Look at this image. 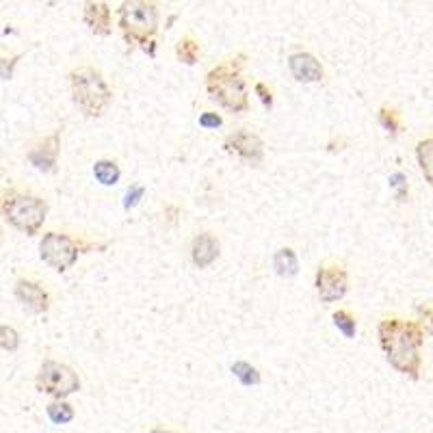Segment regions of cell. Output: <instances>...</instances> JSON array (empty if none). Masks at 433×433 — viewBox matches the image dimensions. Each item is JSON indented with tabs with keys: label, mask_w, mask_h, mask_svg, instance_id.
Here are the masks:
<instances>
[{
	"label": "cell",
	"mask_w": 433,
	"mask_h": 433,
	"mask_svg": "<svg viewBox=\"0 0 433 433\" xmlns=\"http://www.w3.org/2000/svg\"><path fill=\"white\" fill-rule=\"evenodd\" d=\"M253 91H255V95L260 97V102H262L265 109H273V91H271V87H267L265 83H255Z\"/></svg>",
	"instance_id": "cell-27"
},
{
	"label": "cell",
	"mask_w": 433,
	"mask_h": 433,
	"mask_svg": "<svg viewBox=\"0 0 433 433\" xmlns=\"http://www.w3.org/2000/svg\"><path fill=\"white\" fill-rule=\"evenodd\" d=\"M97 249L95 243H87L83 239H74L68 232H46L39 243V255L54 271L63 273L76 265L78 255Z\"/></svg>",
	"instance_id": "cell-6"
},
{
	"label": "cell",
	"mask_w": 433,
	"mask_h": 433,
	"mask_svg": "<svg viewBox=\"0 0 433 433\" xmlns=\"http://www.w3.org/2000/svg\"><path fill=\"white\" fill-rule=\"evenodd\" d=\"M288 70L299 83H321L323 81V65L314 54L310 52H294L288 56Z\"/></svg>",
	"instance_id": "cell-12"
},
{
	"label": "cell",
	"mask_w": 433,
	"mask_h": 433,
	"mask_svg": "<svg viewBox=\"0 0 433 433\" xmlns=\"http://www.w3.org/2000/svg\"><path fill=\"white\" fill-rule=\"evenodd\" d=\"M58 150H61V128H56L52 134L44 136L42 141H37L26 152V159L39 171H52L56 167Z\"/></svg>",
	"instance_id": "cell-10"
},
{
	"label": "cell",
	"mask_w": 433,
	"mask_h": 433,
	"mask_svg": "<svg viewBox=\"0 0 433 433\" xmlns=\"http://www.w3.org/2000/svg\"><path fill=\"white\" fill-rule=\"evenodd\" d=\"M247 63V54L239 52L228 58L226 63L214 65L206 74V91L216 104L232 113H247L249 111V93L247 83L243 78V68Z\"/></svg>",
	"instance_id": "cell-2"
},
{
	"label": "cell",
	"mask_w": 433,
	"mask_h": 433,
	"mask_svg": "<svg viewBox=\"0 0 433 433\" xmlns=\"http://www.w3.org/2000/svg\"><path fill=\"white\" fill-rule=\"evenodd\" d=\"M273 267H275V271H278V275H282V278H292V275L299 271L297 253H294V249H290V247L278 249L273 255Z\"/></svg>",
	"instance_id": "cell-16"
},
{
	"label": "cell",
	"mask_w": 433,
	"mask_h": 433,
	"mask_svg": "<svg viewBox=\"0 0 433 433\" xmlns=\"http://www.w3.org/2000/svg\"><path fill=\"white\" fill-rule=\"evenodd\" d=\"M143 193H145V187H143V184H132V187L126 191V198H124V208H126V210L134 208L136 204H139V200L143 198Z\"/></svg>",
	"instance_id": "cell-24"
},
{
	"label": "cell",
	"mask_w": 433,
	"mask_h": 433,
	"mask_svg": "<svg viewBox=\"0 0 433 433\" xmlns=\"http://www.w3.org/2000/svg\"><path fill=\"white\" fill-rule=\"evenodd\" d=\"M418 314H420V323L423 327L433 336V306H418Z\"/></svg>",
	"instance_id": "cell-29"
},
{
	"label": "cell",
	"mask_w": 433,
	"mask_h": 433,
	"mask_svg": "<svg viewBox=\"0 0 433 433\" xmlns=\"http://www.w3.org/2000/svg\"><path fill=\"white\" fill-rule=\"evenodd\" d=\"M314 286H317V292L323 304L340 301L349 290V273L338 262H323L317 269Z\"/></svg>",
	"instance_id": "cell-8"
},
{
	"label": "cell",
	"mask_w": 433,
	"mask_h": 433,
	"mask_svg": "<svg viewBox=\"0 0 433 433\" xmlns=\"http://www.w3.org/2000/svg\"><path fill=\"white\" fill-rule=\"evenodd\" d=\"M416 161L425 180L433 187V136H427V139H420L416 143Z\"/></svg>",
	"instance_id": "cell-17"
},
{
	"label": "cell",
	"mask_w": 433,
	"mask_h": 433,
	"mask_svg": "<svg viewBox=\"0 0 433 433\" xmlns=\"http://www.w3.org/2000/svg\"><path fill=\"white\" fill-rule=\"evenodd\" d=\"M0 345H3L5 351L13 353L17 347H19V336H17V331L9 325H3L0 327Z\"/></svg>",
	"instance_id": "cell-23"
},
{
	"label": "cell",
	"mask_w": 433,
	"mask_h": 433,
	"mask_svg": "<svg viewBox=\"0 0 433 433\" xmlns=\"http://www.w3.org/2000/svg\"><path fill=\"white\" fill-rule=\"evenodd\" d=\"M377 336L390 366L409 379H420L425 345L423 323L403 317H384L377 325Z\"/></svg>",
	"instance_id": "cell-1"
},
{
	"label": "cell",
	"mask_w": 433,
	"mask_h": 433,
	"mask_svg": "<svg viewBox=\"0 0 433 433\" xmlns=\"http://www.w3.org/2000/svg\"><path fill=\"white\" fill-rule=\"evenodd\" d=\"M200 54H202V44L195 39V35H184L178 39V44H175V56H178V61L184 65H195Z\"/></svg>",
	"instance_id": "cell-15"
},
{
	"label": "cell",
	"mask_w": 433,
	"mask_h": 433,
	"mask_svg": "<svg viewBox=\"0 0 433 433\" xmlns=\"http://www.w3.org/2000/svg\"><path fill=\"white\" fill-rule=\"evenodd\" d=\"M117 24L130 46H141L150 56L156 54L154 35L159 31V5L145 0H128L117 9Z\"/></svg>",
	"instance_id": "cell-3"
},
{
	"label": "cell",
	"mask_w": 433,
	"mask_h": 433,
	"mask_svg": "<svg viewBox=\"0 0 433 433\" xmlns=\"http://www.w3.org/2000/svg\"><path fill=\"white\" fill-rule=\"evenodd\" d=\"M223 124V117L219 113H214V111H204L200 115V126L210 130V128H219Z\"/></svg>",
	"instance_id": "cell-26"
},
{
	"label": "cell",
	"mask_w": 433,
	"mask_h": 433,
	"mask_svg": "<svg viewBox=\"0 0 433 433\" xmlns=\"http://www.w3.org/2000/svg\"><path fill=\"white\" fill-rule=\"evenodd\" d=\"M35 388L44 395L54 397V401H65V397L81 390V377L72 366L48 358L37 370Z\"/></svg>",
	"instance_id": "cell-7"
},
{
	"label": "cell",
	"mask_w": 433,
	"mask_h": 433,
	"mask_svg": "<svg viewBox=\"0 0 433 433\" xmlns=\"http://www.w3.org/2000/svg\"><path fill=\"white\" fill-rule=\"evenodd\" d=\"M3 214L15 230L35 236L48 216V202L29 191L7 189L3 193Z\"/></svg>",
	"instance_id": "cell-5"
},
{
	"label": "cell",
	"mask_w": 433,
	"mask_h": 433,
	"mask_svg": "<svg viewBox=\"0 0 433 433\" xmlns=\"http://www.w3.org/2000/svg\"><path fill=\"white\" fill-rule=\"evenodd\" d=\"M46 414L54 425H68L74 420V407L68 401H52L46 407Z\"/></svg>",
	"instance_id": "cell-21"
},
{
	"label": "cell",
	"mask_w": 433,
	"mask_h": 433,
	"mask_svg": "<svg viewBox=\"0 0 433 433\" xmlns=\"http://www.w3.org/2000/svg\"><path fill=\"white\" fill-rule=\"evenodd\" d=\"M379 124H381V128L390 134V136H397L399 132H401V126H403V122H401V113L395 109V107H388V104H384L381 109H379Z\"/></svg>",
	"instance_id": "cell-20"
},
{
	"label": "cell",
	"mask_w": 433,
	"mask_h": 433,
	"mask_svg": "<svg viewBox=\"0 0 433 433\" xmlns=\"http://www.w3.org/2000/svg\"><path fill=\"white\" fill-rule=\"evenodd\" d=\"M216 258H219V241L210 232H200L191 243V260L198 269L210 267Z\"/></svg>",
	"instance_id": "cell-13"
},
{
	"label": "cell",
	"mask_w": 433,
	"mask_h": 433,
	"mask_svg": "<svg viewBox=\"0 0 433 433\" xmlns=\"http://www.w3.org/2000/svg\"><path fill=\"white\" fill-rule=\"evenodd\" d=\"M72 100L87 117H102L113 102V89L100 70L91 65H78L70 72Z\"/></svg>",
	"instance_id": "cell-4"
},
{
	"label": "cell",
	"mask_w": 433,
	"mask_h": 433,
	"mask_svg": "<svg viewBox=\"0 0 433 433\" xmlns=\"http://www.w3.org/2000/svg\"><path fill=\"white\" fill-rule=\"evenodd\" d=\"M22 58V54H13L11 58L3 56V63H0V76H3V81H11L13 76V65Z\"/></svg>",
	"instance_id": "cell-28"
},
{
	"label": "cell",
	"mask_w": 433,
	"mask_h": 433,
	"mask_svg": "<svg viewBox=\"0 0 433 433\" xmlns=\"http://www.w3.org/2000/svg\"><path fill=\"white\" fill-rule=\"evenodd\" d=\"M331 321L336 325L345 338H356V331H358V321L356 317L349 312V310H336L331 314Z\"/></svg>",
	"instance_id": "cell-22"
},
{
	"label": "cell",
	"mask_w": 433,
	"mask_h": 433,
	"mask_svg": "<svg viewBox=\"0 0 433 433\" xmlns=\"http://www.w3.org/2000/svg\"><path fill=\"white\" fill-rule=\"evenodd\" d=\"M13 292H15V299L35 314H46L50 308V294L44 288V284H39L37 280L19 278L15 282Z\"/></svg>",
	"instance_id": "cell-11"
},
{
	"label": "cell",
	"mask_w": 433,
	"mask_h": 433,
	"mask_svg": "<svg viewBox=\"0 0 433 433\" xmlns=\"http://www.w3.org/2000/svg\"><path fill=\"white\" fill-rule=\"evenodd\" d=\"M390 187H392V189H397V198H399L401 202L407 198L409 187H407V178H405L403 173H392V175H390Z\"/></svg>",
	"instance_id": "cell-25"
},
{
	"label": "cell",
	"mask_w": 433,
	"mask_h": 433,
	"mask_svg": "<svg viewBox=\"0 0 433 433\" xmlns=\"http://www.w3.org/2000/svg\"><path fill=\"white\" fill-rule=\"evenodd\" d=\"M150 433H175V431H171V429H167V427H161V425H156V427L150 429Z\"/></svg>",
	"instance_id": "cell-30"
},
{
	"label": "cell",
	"mask_w": 433,
	"mask_h": 433,
	"mask_svg": "<svg viewBox=\"0 0 433 433\" xmlns=\"http://www.w3.org/2000/svg\"><path fill=\"white\" fill-rule=\"evenodd\" d=\"M226 152L236 154L241 161L249 163V165H260L265 159V143L255 132L247 130V128H239L226 136L223 141Z\"/></svg>",
	"instance_id": "cell-9"
},
{
	"label": "cell",
	"mask_w": 433,
	"mask_h": 433,
	"mask_svg": "<svg viewBox=\"0 0 433 433\" xmlns=\"http://www.w3.org/2000/svg\"><path fill=\"white\" fill-rule=\"evenodd\" d=\"M83 19L89 26L91 33L95 35H111L113 24H111V7L107 3H100V0H89L85 3V11H83Z\"/></svg>",
	"instance_id": "cell-14"
},
{
	"label": "cell",
	"mask_w": 433,
	"mask_h": 433,
	"mask_svg": "<svg viewBox=\"0 0 433 433\" xmlns=\"http://www.w3.org/2000/svg\"><path fill=\"white\" fill-rule=\"evenodd\" d=\"M93 175H95V180L104 184V187H113L120 182L122 178V169L120 165H117L115 161H109V159H102V161H95L93 165Z\"/></svg>",
	"instance_id": "cell-18"
},
{
	"label": "cell",
	"mask_w": 433,
	"mask_h": 433,
	"mask_svg": "<svg viewBox=\"0 0 433 433\" xmlns=\"http://www.w3.org/2000/svg\"><path fill=\"white\" fill-rule=\"evenodd\" d=\"M232 375L239 379L243 386H258L262 381L260 370L255 366H251L249 362H245V360H239V362L232 364Z\"/></svg>",
	"instance_id": "cell-19"
}]
</instances>
